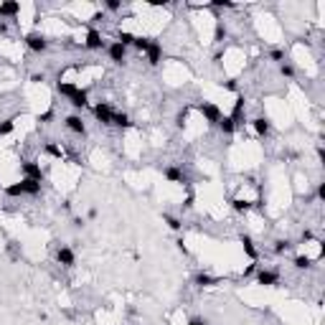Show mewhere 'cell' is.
Returning a JSON list of instances; mask_svg holds the SVG:
<instances>
[{"instance_id":"cell-25","label":"cell","mask_w":325,"mask_h":325,"mask_svg":"<svg viewBox=\"0 0 325 325\" xmlns=\"http://www.w3.org/2000/svg\"><path fill=\"white\" fill-rule=\"evenodd\" d=\"M292 246H295V244H292L290 239H277V241H275V254H287Z\"/></svg>"},{"instance_id":"cell-42","label":"cell","mask_w":325,"mask_h":325,"mask_svg":"<svg viewBox=\"0 0 325 325\" xmlns=\"http://www.w3.org/2000/svg\"><path fill=\"white\" fill-rule=\"evenodd\" d=\"M254 272H257V264H249V267H246V269H244V277H249V275H254Z\"/></svg>"},{"instance_id":"cell-33","label":"cell","mask_w":325,"mask_h":325,"mask_svg":"<svg viewBox=\"0 0 325 325\" xmlns=\"http://www.w3.org/2000/svg\"><path fill=\"white\" fill-rule=\"evenodd\" d=\"M280 74L284 76V79H292V76H295V69L290 66V64H280Z\"/></svg>"},{"instance_id":"cell-7","label":"cell","mask_w":325,"mask_h":325,"mask_svg":"<svg viewBox=\"0 0 325 325\" xmlns=\"http://www.w3.org/2000/svg\"><path fill=\"white\" fill-rule=\"evenodd\" d=\"M64 125H66V130L74 135H87V125H84V120L79 114H69L66 120H64Z\"/></svg>"},{"instance_id":"cell-8","label":"cell","mask_w":325,"mask_h":325,"mask_svg":"<svg viewBox=\"0 0 325 325\" xmlns=\"http://www.w3.org/2000/svg\"><path fill=\"white\" fill-rule=\"evenodd\" d=\"M112 107L107 105V102H97V105H94V117H97V120L102 122V125H112Z\"/></svg>"},{"instance_id":"cell-23","label":"cell","mask_w":325,"mask_h":325,"mask_svg":"<svg viewBox=\"0 0 325 325\" xmlns=\"http://www.w3.org/2000/svg\"><path fill=\"white\" fill-rule=\"evenodd\" d=\"M196 284H198V287H211V284H218V280L211 277L209 272H198V275H196Z\"/></svg>"},{"instance_id":"cell-9","label":"cell","mask_w":325,"mask_h":325,"mask_svg":"<svg viewBox=\"0 0 325 325\" xmlns=\"http://www.w3.org/2000/svg\"><path fill=\"white\" fill-rule=\"evenodd\" d=\"M56 262H59L61 267H74V264H76V254H74V249H69V246H59Z\"/></svg>"},{"instance_id":"cell-20","label":"cell","mask_w":325,"mask_h":325,"mask_svg":"<svg viewBox=\"0 0 325 325\" xmlns=\"http://www.w3.org/2000/svg\"><path fill=\"white\" fill-rule=\"evenodd\" d=\"M218 130L224 135H234V130H237V125H234V120L229 114H221V120H218Z\"/></svg>"},{"instance_id":"cell-39","label":"cell","mask_w":325,"mask_h":325,"mask_svg":"<svg viewBox=\"0 0 325 325\" xmlns=\"http://www.w3.org/2000/svg\"><path fill=\"white\" fill-rule=\"evenodd\" d=\"M221 87H224V89H229V92H237V89H239V84H237V82H224Z\"/></svg>"},{"instance_id":"cell-22","label":"cell","mask_w":325,"mask_h":325,"mask_svg":"<svg viewBox=\"0 0 325 325\" xmlns=\"http://www.w3.org/2000/svg\"><path fill=\"white\" fill-rule=\"evenodd\" d=\"M76 89H79V87H76V84H69V82H59V84H56V92H59L61 97H66V99L74 97Z\"/></svg>"},{"instance_id":"cell-10","label":"cell","mask_w":325,"mask_h":325,"mask_svg":"<svg viewBox=\"0 0 325 325\" xmlns=\"http://www.w3.org/2000/svg\"><path fill=\"white\" fill-rule=\"evenodd\" d=\"M107 54H109V59H112L114 64H125V61H127V48H125L122 43H117V41L107 46Z\"/></svg>"},{"instance_id":"cell-18","label":"cell","mask_w":325,"mask_h":325,"mask_svg":"<svg viewBox=\"0 0 325 325\" xmlns=\"http://www.w3.org/2000/svg\"><path fill=\"white\" fill-rule=\"evenodd\" d=\"M292 264H295V269H313L315 259H313V257H305V254H297V257L292 259Z\"/></svg>"},{"instance_id":"cell-31","label":"cell","mask_w":325,"mask_h":325,"mask_svg":"<svg viewBox=\"0 0 325 325\" xmlns=\"http://www.w3.org/2000/svg\"><path fill=\"white\" fill-rule=\"evenodd\" d=\"M43 152L51 155V158H61V148L54 145V142H46V145H43Z\"/></svg>"},{"instance_id":"cell-16","label":"cell","mask_w":325,"mask_h":325,"mask_svg":"<svg viewBox=\"0 0 325 325\" xmlns=\"http://www.w3.org/2000/svg\"><path fill=\"white\" fill-rule=\"evenodd\" d=\"M229 117L234 120V125H244L246 122L244 120V97H237V102H234V112Z\"/></svg>"},{"instance_id":"cell-43","label":"cell","mask_w":325,"mask_h":325,"mask_svg":"<svg viewBox=\"0 0 325 325\" xmlns=\"http://www.w3.org/2000/svg\"><path fill=\"white\" fill-rule=\"evenodd\" d=\"M318 158H320V163H325V148L323 145H318Z\"/></svg>"},{"instance_id":"cell-34","label":"cell","mask_w":325,"mask_h":325,"mask_svg":"<svg viewBox=\"0 0 325 325\" xmlns=\"http://www.w3.org/2000/svg\"><path fill=\"white\" fill-rule=\"evenodd\" d=\"M51 120H54V109H46L43 114H38V122H43V125H48Z\"/></svg>"},{"instance_id":"cell-27","label":"cell","mask_w":325,"mask_h":325,"mask_svg":"<svg viewBox=\"0 0 325 325\" xmlns=\"http://www.w3.org/2000/svg\"><path fill=\"white\" fill-rule=\"evenodd\" d=\"M13 130H16V120H13V117H8V120H3V122H0V137L10 135Z\"/></svg>"},{"instance_id":"cell-15","label":"cell","mask_w":325,"mask_h":325,"mask_svg":"<svg viewBox=\"0 0 325 325\" xmlns=\"http://www.w3.org/2000/svg\"><path fill=\"white\" fill-rule=\"evenodd\" d=\"M69 102H71V107H76V109H84V107L89 105V92H87V89H76V92H74V97H71Z\"/></svg>"},{"instance_id":"cell-36","label":"cell","mask_w":325,"mask_h":325,"mask_svg":"<svg viewBox=\"0 0 325 325\" xmlns=\"http://www.w3.org/2000/svg\"><path fill=\"white\" fill-rule=\"evenodd\" d=\"M211 5H214V8H234V3H231V0H214Z\"/></svg>"},{"instance_id":"cell-32","label":"cell","mask_w":325,"mask_h":325,"mask_svg":"<svg viewBox=\"0 0 325 325\" xmlns=\"http://www.w3.org/2000/svg\"><path fill=\"white\" fill-rule=\"evenodd\" d=\"M163 221H165V224L171 226L173 231H180V229H183V224H180V221H178L175 216H171V214H165V216H163Z\"/></svg>"},{"instance_id":"cell-4","label":"cell","mask_w":325,"mask_h":325,"mask_svg":"<svg viewBox=\"0 0 325 325\" xmlns=\"http://www.w3.org/2000/svg\"><path fill=\"white\" fill-rule=\"evenodd\" d=\"M21 171H23V178L38 180V183L43 180V171H41V165H38L36 160H23V163H21Z\"/></svg>"},{"instance_id":"cell-28","label":"cell","mask_w":325,"mask_h":325,"mask_svg":"<svg viewBox=\"0 0 325 325\" xmlns=\"http://www.w3.org/2000/svg\"><path fill=\"white\" fill-rule=\"evenodd\" d=\"M150 41H152V38H148V36H137L132 46H135V48L140 51V54H145V51L150 48Z\"/></svg>"},{"instance_id":"cell-17","label":"cell","mask_w":325,"mask_h":325,"mask_svg":"<svg viewBox=\"0 0 325 325\" xmlns=\"http://www.w3.org/2000/svg\"><path fill=\"white\" fill-rule=\"evenodd\" d=\"M21 186H23V193H25V196H38V193H41V183H38V180L23 178Z\"/></svg>"},{"instance_id":"cell-26","label":"cell","mask_w":325,"mask_h":325,"mask_svg":"<svg viewBox=\"0 0 325 325\" xmlns=\"http://www.w3.org/2000/svg\"><path fill=\"white\" fill-rule=\"evenodd\" d=\"M188 112H191V107H183V109H178V112H175V127H178V130H183V127H186Z\"/></svg>"},{"instance_id":"cell-5","label":"cell","mask_w":325,"mask_h":325,"mask_svg":"<svg viewBox=\"0 0 325 325\" xmlns=\"http://www.w3.org/2000/svg\"><path fill=\"white\" fill-rule=\"evenodd\" d=\"M84 48H89V51H99V48H105V38H102V33H99L97 28H89V31H87Z\"/></svg>"},{"instance_id":"cell-21","label":"cell","mask_w":325,"mask_h":325,"mask_svg":"<svg viewBox=\"0 0 325 325\" xmlns=\"http://www.w3.org/2000/svg\"><path fill=\"white\" fill-rule=\"evenodd\" d=\"M112 125L127 130V127H132V120H130V114H125V112H114L112 114Z\"/></svg>"},{"instance_id":"cell-1","label":"cell","mask_w":325,"mask_h":325,"mask_svg":"<svg viewBox=\"0 0 325 325\" xmlns=\"http://www.w3.org/2000/svg\"><path fill=\"white\" fill-rule=\"evenodd\" d=\"M198 109H201L203 120L209 122V125H218L221 114H224V112L218 109V105H214V102H201V105H198Z\"/></svg>"},{"instance_id":"cell-13","label":"cell","mask_w":325,"mask_h":325,"mask_svg":"<svg viewBox=\"0 0 325 325\" xmlns=\"http://www.w3.org/2000/svg\"><path fill=\"white\" fill-rule=\"evenodd\" d=\"M21 13V3L18 0H8V3L0 5V18H16Z\"/></svg>"},{"instance_id":"cell-14","label":"cell","mask_w":325,"mask_h":325,"mask_svg":"<svg viewBox=\"0 0 325 325\" xmlns=\"http://www.w3.org/2000/svg\"><path fill=\"white\" fill-rule=\"evenodd\" d=\"M239 241H241V246H244V252H246V257H249L252 259V262H257V246H254V239L249 237V234H241V237H239Z\"/></svg>"},{"instance_id":"cell-3","label":"cell","mask_w":325,"mask_h":325,"mask_svg":"<svg viewBox=\"0 0 325 325\" xmlns=\"http://www.w3.org/2000/svg\"><path fill=\"white\" fill-rule=\"evenodd\" d=\"M23 41H25V46H28L31 51H36V54H41V51H46L48 48V41H46V36L43 33H28V36H25L23 38Z\"/></svg>"},{"instance_id":"cell-11","label":"cell","mask_w":325,"mask_h":325,"mask_svg":"<svg viewBox=\"0 0 325 325\" xmlns=\"http://www.w3.org/2000/svg\"><path fill=\"white\" fill-rule=\"evenodd\" d=\"M145 56H148V64L150 66H158V64L163 61V46L158 41H150V48L145 51Z\"/></svg>"},{"instance_id":"cell-35","label":"cell","mask_w":325,"mask_h":325,"mask_svg":"<svg viewBox=\"0 0 325 325\" xmlns=\"http://www.w3.org/2000/svg\"><path fill=\"white\" fill-rule=\"evenodd\" d=\"M269 59H272V61H277V64H284V61H282V59H284V51L275 48V51H272V54H269Z\"/></svg>"},{"instance_id":"cell-37","label":"cell","mask_w":325,"mask_h":325,"mask_svg":"<svg viewBox=\"0 0 325 325\" xmlns=\"http://www.w3.org/2000/svg\"><path fill=\"white\" fill-rule=\"evenodd\" d=\"M120 8H122V3H120V0H107V10L117 13V10H120Z\"/></svg>"},{"instance_id":"cell-41","label":"cell","mask_w":325,"mask_h":325,"mask_svg":"<svg viewBox=\"0 0 325 325\" xmlns=\"http://www.w3.org/2000/svg\"><path fill=\"white\" fill-rule=\"evenodd\" d=\"M300 239H303V244H305V241H313V231H310V229H305Z\"/></svg>"},{"instance_id":"cell-19","label":"cell","mask_w":325,"mask_h":325,"mask_svg":"<svg viewBox=\"0 0 325 325\" xmlns=\"http://www.w3.org/2000/svg\"><path fill=\"white\" fill-rule=\"evenodd\" d=\"M231 209L237 211V214H249V211L254 209V203L244 201V198H231Z\"/></svg>"},{"instance_id":"cell-12","label":"cell","mask_w":325,"mask_h":325,"mask_svg":"<svg viewBox=\"0 0 325 325\" xmlns=\"http://www.w3.org/2000/svg\"><path fill=\"white\" fill-rule=\"evenodd\" d=\"M252 127H254V132H257L259 137H267V135L272 132V125H269L267 117H254V120H252Z\"/></svg>"},{"instance_id":"cell-30","label":"cell","mask_w":325,"mask_h":325,"mask_svg":"<svg viewBox=\"0 0 325 325\" xmlns=\"http://www.w3.org/2000/svg\"><path fill=\"white\" fill-rule=\"evenodd\" d=\"M5 196H10V198H18V196H25V193H23V186H21V183H13V186H5Z\"/></svg>"},{"instance_id":"cell-6","label":"cell","mask_w":325,"mask_h":325,"mask_svg":"<svg viewBox=\"0 0 325 325\" xmlns=\"http://www.w3.org/2000/svg\"><path fill=\"white\" fill-rule=\"evenodd\" d=\"M257 284H264V287H277L280 284V275L272 269H257Z\"/></svg>"},{"instance_id":"cell-29","label":"cell","mask_w":325,"mask_h":325,"mask_svg":"<svg viewBox=\"0 0 325 325\" xmlns=\"http://www.w3.org/2000/svg\"><path fill=\"white\" fill-rule=\"evenodd\" d=\"M224 38H226V25H224V21H218V23H216V28H214V41L221 43Z\"/></svg>"},{"instance_id":"cell-24","label":"cell","mask_w":325,"mask_h":325,"mask_svg":"<svg viewBox=\"0 0 325 325\" xmlns=\"http://www.w3.org/2000/svg\"><path fill=\"white\" fill-rule=\"evenodd\" d=\"M135 38H137V36H135V33H130V31H117V43H122L125 48H127V46H132V43H135Z\"/></svg>"},{"instance_id":"cell-40","label":"cell","mask_w":325,"mask_h":325,"mask_svg":"<svg viewBox=\"0 0 325 325\" xmlns=\"http://www.w3.org/2000/svg\"><path fill=\"white\" fill-rule=\"evenodd\" d=\"M193 201H196V198H193V193H188L186 201H183V209H193Z\"/></svg>"},{"instance_id":"cell-44","label":"cell","mask_w":325,"mask_h":325,"mask_svg":"<svg viewBox=\"0 0 325 325\" xmlns=\"http://www.w3.org/2000/svg\"><path fill=\"white\" fill-rule=\"evenodd\" d=\"M191 325H209V323L201 320V318H193V320H191Z\"/></svg>"},{"instance_id":"cell-38","label":"cell","mask_w":325,"mask_h":325,"mask_svg":"<svg viewBox=\"0 0 325 325\" xmlns=\"http://www.w3.org/2000/svg\"><path fill=\"white\" fill-rule=\"evenodd\" d=\"M315 196H318L320 201H325V183H318V188H315Z\"/></svg>"},{"instance_id":"cell-2","label":"cell","mask_w":325,"mask_h":325,"mask_svg":"<svg viewBox=\"0 0 325 325\" xmlns=\"http://www.w3.org/2000/svg\"><path fill=\"white\" fill-rule=\"evenodd\" d=\"M163 175H165V180H171V183H178V186H191V178L180 171L178 165H168L165 171H163Z\"/></svg>"}]
</instances>
